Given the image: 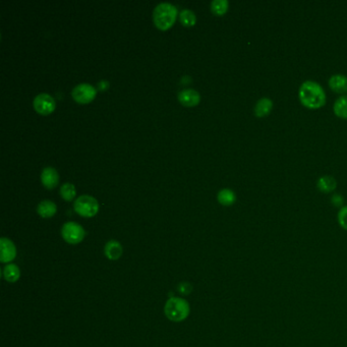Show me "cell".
Segmentation results:
<instances>
[{"instance_id": "19", "label": "cell", "mask_w": 347, "mask_h": 347, "mask_svg": "<svg viewBox=\"0 0 347 347\" xmlns=\"http://www.w3.org/2000/svg\"><path fill=\"white\" fill-rule=\"evenodd\" d=\"M229 8V3L227 0H213L211 3V11L218 16L224 15Z\"/></svg>"}, {"instance_id": "8", "label": "cell", "mask_w": 347, "mask_h": 347, "mask_svg": "<svg viewBox=\"0 0 347 347\" xmlns=\"http://www.w3.org/2000/svg\"><path fill=\"white\" fill-rule=\"evenodd\" d=\"M0 247H2L0 261H2L3 263H9L16 259L17 248L11 240L7 238H2V240H0Z\"/></svg>"}, {"instance_id": "3", "label": "cell", "mask_w": 347, "mask_h": 347, "mask_svg": "<svg viewBox=\"0 0 347 347\" xmlns=\"http://www.w3.org/2000/svg\"><path fill=\"white\" fill-rule=\"evenodd\" d=\"M189 303L180 297H171L167 300L164 312L166 317L172 322H181L189 315Z\"/></svg>"}, {"instance_id": "18", "label": "cell", "mask_w": 347, "mask_h": 347, "mask_svg": "<svg viewBox=\"0 0 347 347\" xmlns=\"http://www.w3.org/2000/svg\"><path fill=\"white\" fill-rule=\"evenodd\" d=\"M4 277L9 282H17L21 277V270L16 264H9L4 269Z\"/></svg>"}, {"instance_id": "13", "label": "cell", "mask_w": 347, "mask_h": 347, "mask_svg": "<svg viewBox=\"0 0 347 347\" xmlns=\"http://www.w3.org/2000/svg\"><path fill=\"white\" fill-rule=\"evenodd\" d=\"M59 175L55 168L53 167H46L43 169L41 173V181L42 183L49 189L55 187L58 183Z\"/></svg>"}, {"instance_id": "12", "label": "cell", "mask_w": 347, "mask_h": 347, "mask_svg": "<svg viewBox=\"0 0 347 347\" xmlns=\"http://www.w3.org/2000/svg\"><path fill=\"white\" fill-rule=\"evenodd\" d=\"M200 94L195 89H184L178 93V100L184 106H195L200 102Z\"/></svg>"}, {"instance_id": "23", "label": "cell", "mask_w": 347, "mask_h": 347, "mask_svg": "<svg viewBox=\"0 0 347 347\" xmlns=\"http://www.w3.org/2000/svg\"><path fill=\"white\" fill-rule=\"evenodd\" d=\"M331 203L337 207V208H342L344 207V198L340 195V194H334L332 197H331Z\"/></svg>"}, {"instance_id": "21", "label": "cell", "mask_w": 347, "mask_h": 347, "mask_svg": "<svg viewBox=\"0 0 347 347\" xmlns=\"http://www.w3.org/2000/svg\"><path fill=\"white\" fill-rule=\"evenodd\" d=\"M60 194L64 200L71 201L75 196V187L69 182L63 183L60 187Z\"/></svg>"}, {"instance_id": "1", "label": "cell", "mask_w": 347, "mask_h": 347, "mask_svg": "<svg viewBox=\"0 0 347 347\" xmlns=\"http://www.w3.org/2000/svg\"><path fill=\"white\" fill-rule=\"evenodd\" d=\"M300 103L307 109L316 110L325 106L327 95L324 88L316 81L307 80L302 82L298 89Z\"/></svg>"}, {"instance_id": "2", "label": "cell", "mask_w": 347, "mask_h": 347, "mask_svg": "<svg viewBox=\"0 0 347 347\" xmlns=\"http://www.w3.org/2000/svg\"><path fill=\"white\" fill-rule=\"evenodd\" d=\"M177 9L170 3H160L153 11V20L155 25L162 29L171 27L176 19Z\"/></svg>"}, {"instance_id": "5", "label": "cell", "mask_w": 347, "mask_h": 347, "mask_svg": "<svg viewBox=\"0 0 347 347\" xmlns=\"http://www.w3.org/2000/svg\"><path fill=\"white\" fill-rule=\"evenodd\" d=\"M61 235L66 243L70 245H76L84 240L86 233L85 229L79 223L69 221L63 224L61 229Z\"/></svg>"}, {"instance_id": "16", "label": "cell", "mask_w": 347, "mask_h": 347, "mask_svg": "<svg viewBox=\"0 0 347 347\" xmlns=\"http://www.w3.org/2000/svg\"><path fill=\"white\" fill-rule=\"evenodd\" d=\"M37 211L41 217L50 218L56 213L57 207H56L54 202L49 201V200H45V201H42L38 204Z\"/></svg>"}, {"instance_id": "4", "label": "cell", "mask_w": 347, "mask_h": 347, "mask_svg": "<svg viewBox=\"0 0 347 347\" xmlns=\"http://www.w3.org/2000/svg\"><path fill=\"white\" fill-rule=\"evenodd\" d=\"M73 207L75 212L83 217H93L99 210L98 201L89 195L80 196L74 201Z\"/></svg>"}, {"instance_id": "11", "label": "cell", "mask_w": 347, "mask_h": 347, "mask_svg": "<svg viewBox=\"0 0 347 347\" xmlns=\"http://www.w3.org/2000/svg\"><path fill=\"white\" fill-rule=\"evenodd\" d=\"M123 253H124L123 246L118 241H113V240L109 241L104 248L105 256L111 261L119 260L123 256Z\"/></svg>"}, {"instance_id": "20", "label": "cell", "mask_w": 347, "mask_h": 347, "mask_svg": "<svg viewBox=\"0 0 347 347\" xmlns=\"http://www.w3.org/2000/svg\"><path fill=\"white\" fill-rule=\"evenodd\" d=\"M179 19L184 26H194L197 22V17L195 13L187 9H183L179 13Z\"/></svg>"}, {"instance_id": "9", "label": "cell", "mask_w": 347, "mask_h": 347, "mask_svg": "<svg viewBox=\"0 0 347 347\" xmlns=\"http://www.w3.org/2000/svg\"><path fill=\"white\" fill-rule=\"evenodd\" d=\"M273 100L269 97H262L260 98L254 107L255 117L259 119H264L272 112L273 110Z\"/></svg>"}, {"instance_id": "10", "label": "cell", "mask_w": 347, "mask_h": 347, "mask_svg": "<svg viewBox=\"0 0 347 347\" xmlns=\"http://www.w3.org/2000/svg\"><path fill=\"white\" fill-rule=\"evenodd\" d=\"M330 89L340 95L347 94V76L342 73L332 74L328 81Z\"/></svg>"}, {"instance_id": "6", "label": "cell", "mask_w": 347, "mask_h": 347, "mask_svg": "<svg viewBox=\"0 0 347 347\" xmlns=\"http://www.w3.org/2000/svg\"><path fill=\"white\" fill-rule=\"evenodd\" d=\"M96 93L97 90L94 86L88 83H82L72 89L71 96L79 103H88L95 98Z\"/></svg>"}, {"instance_id": "14", "label": "cell", "mask_w": 347, "mask_h": 347, "mask_svg": "<svg viewBox=\"0 0 347 347\" xmlns=\"http://www.w3.org/2000/svg\"><path fill=\"white\" fill-rule=\"evenodd\" d=\"M317 187L324 194H330L337 187V180L331 175L321 176L317 181Z\"/></svg>"}, {"instance_id": "17", "label": "cell", "mask_w": 347, "mask_h": 347, "mask_svg": "<svg viewBox=\"0 0 347 347\" xmlns=\"http://www.w3.org/2000/svg\"><path fill=\"white\" fill-rule=\"evenodd\" d=\"M218 202L223 206H231L237 201L236 192L230 188H222L217 194Z\"/></svg>"}, {"instance_id": "7", "label": "cell", "mask_w": 347, "mask_h": 347, "mask_svg": "<svg viewBox=\"0 0 347 347\" xmlns=\"http://www.w3.org/2000/svg\"><path fill=\"white\" fill-rule=\"evenodd\" d=\"M33 103L35 109L43 115H47L55 109V100L47 93H41L37 95Z\"/></svg>"}, {"instance_id": "24", "label": "cell", "mask_w": 347, "mask_h": 347, "mask_svg": "<svg viewBox=\"0 0 347 347\" xmlns=\"http://www.w3.org/2000/svg\"><path fill=\"white\" fill-rule=\"evenodd\" d=\"M177 288H178V291L183 295L189 294L192 290V286L188 282H181Z\"/></svg>"}, {"instance_id": "22", "label": "cell", "mask_w": 347, "mask_h": 347, "mask_svg": "<svg viewBox=\"0 0 347 347\" xmlns=\"http://www.w3.org/2000/svg\"><path fill=\"white\" fill-rule=\"evenodd\" d=\"M337 220L339 225L344 229L347 230V205L342 207L338 214H337Z\"/></svg>"}, {"instance_id": "15", "label": "cell", "mask_w": 347, "mask_h": 347, "mask_svg": "<svg viewBox=\"0 0 347 347\" xmlns=\"http://www.w3.org/2000/svg\"><path fill=\"white\" fill-rule=\"evenodd\" d=\"M333 111L337 118L347 120V94L338 97L333 105Z\"/></svg>"}, {"instance_id": "25", "label": "cell", "mask_w": 347, "mask_h": 347, "mask_svg": "<svg viewBox=\"0 0 347 347\" xmlns=\"http://www.w3.org/2000/svg\"><path fill=\"white\" fill-rule=\"evenodd\" d=\"M108 87H109V83H108V81H105V80L100 81L99 84H98V88H99L100 90H102V91L106 90Z\"/></svg>"}]
</instances>
